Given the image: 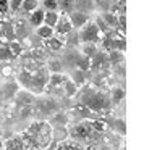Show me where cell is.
I'll list each match as a JSON object with an SVG mask.
<instances>
[{
	"instance_id": "cell-35",
	"label": "cell",
	"mask_w": 144,
	"mask_h": 150,
	"mask_svg": "<svg viewBox=\"0 0 144 150\" xmlns=\"http://www.w3.org/2000/svg\"><path fill=\"white\" fill-rule=\"evenodd\" d=\"M88 150H97V149H88Z\"/></svg>"
},
{
	"instance_id": "cell-14",
	"label": "cell",
	"mask_w": 144,
	"mask_h": 150,
	"mask_svg": "<svg viewBox=\"0 0 144 150\" xmlns=\"http://www.w3.org/2000/svg\"><path fill=\"white\" fill-rule=\"evenodd\" d=\"M5 147L10 149V150H24V144H23L21 136H15V137H11L10 140H7Z\"/></svg>"
},
{
	"instance_id": "cell-9",
	"label": "cell",
	"mask_w": 144,
	"mask_h": 150,
	"mask_svg": "<svg viewBox=\"0 0 144 150\" xmlns=\"http://www.w3.org/2000/svg\"><path fill=\"white\" fill-rule=\"evenodd\" d=\"M36 34H37V37H39V39H42V40H47V39H50V37L55 36L53 28L46 26V24H41V26L36 29Z\"/></svg>"
},
{
	"instance_id": "cell-18",
	"label": "cell",
	"mask_w": 144,
	"mask_h": 150,
	"mask_svg": "<svg viewBox=\"0 0 144 150\" xmlns=\"http://www.w3.org/2000/svg\"><path fill=\"white\" fill-rule=\"evenodd\" d=\"M16 103L20 105V107H26V105H31V103H33V95L28 94V92H20V94H18Z\"/></svg>"
},
{
	"instance_id": "cell-10",
	"label": "cell",
	"mask_w": 144,
	"mask_h": 150,
	"mask_svg": "<svg viewBox=\"0 0 144 150\" xmlns=\"http://www.w3.org/2000/svg\"><path fill=\"white\" fill-rule=\"evenodd\" d=\"M58 11H44V24L50 28H55V24L58 23Z\"/></svg>"
},
{
	"instance_id": "cell-11",
	"label": "cell",
	"mask_w": 144,
	"mask_h": 150,
	"mask_svg": "<svg viewBox=\"0 0 144 150\" xmlns=\"http://www.w3.org/2000/svg\"><path fill=\"white\" fill-rule=\"evenodd\" d=\"M101 18L104 20V23H105V26H107V28H117V24H118V15L112 13V11H104Z\"/></svg>"
},
{
	"instance_id": "cell-30",
	"label": "cell",
	"mask_w": 144,
	"mask_h": 150,
	"mask_svg": "<svg viewBox=\"0 0 144 150\" xmlns=\"http://www.w3.org/2000/svg\"><path fill=\"white\" fill-rule=\"evenodd\" d=\"M10 11L8 8V0H0V15H5Z\"/></svg>"
},
{
	"instance_id": "cell-23",
	"label": "cell",
	"mask_w": 144,
	"mask_h": 150,
	"mask_svg": "<svg viewBox=\"0 0 144 150\" xmlns=\"http://www.w3.org/2000/svg\"><path fill=\"white\" fill-rule=\"evenodd\" d=\"M123 97H125V91H123V89H115L113 94H112V103H113V105L120 103Z\"/></svg>"
},
{
	"instance_id": "cell-1",
	"label": "cell",
	"mask_w": 144,
	"mask_h": 150,
	"mask_svg": "<svg viewBox=\"0 0 144 150\" xmlns=\"http://www.w3.org/2000/svg\"><path fill=\"white\" fill-rule=\"evenodd\" d=\"M21 139L24 144V150L47 149L52 139V129L46 121H36L23 132Z\"/></svg>"
},
{
	"instance_id": "cell-16",
	"label": "cell",
	"mask_w": 144,
	"mask_h": 150,
	"mask_svg": "<svg viewBox=\"0 0 144 150\" xmlns=\"http://www.w3.org/2000/svg\"><path fill=\"white\" fill-rule=\"evenodd\" d=\"M71 82L76 86V87H79V86H83L86 82V74L84 71H81V69H76V71H73L71 74Z\"/></svg>"
},
{
	"instance_id": "cell-13",
	"label": "cell",
	"mask_w": 144,
	"mask_h": 150,
	"mask_svg": "<svg viewBox=\"0 0 144 150\" xmlns=\"http://www.w3.org/2000/svg\"><path fill=\"white\" fill-rule=\"evenodd\" d=\"M105 60H107V55H105L104 52H97L91 58V69H97V68H101V66H104Z\"/></svg>"
},
{
	"instance_id": "cell-6",
	"label": "cell",
	"mask_w": 144,
	"mask_h": 150,
	"mask_svg": "<svg viewBox=\"0 0 144 150\" xmlns=\"http://www.w3.org/2000/svg\"><path fill=\"white\" fill-rule=\"evenodd\" d=\"M73 8L79 13H92L94 11V0H73Z\"/></svg>"
},
{
	"instance_id": "cell-22",
	"label": "cell",
	"mask_w": 144,
	"mask_h": 150,
	"mask_svg": "<svg viewBox=\"0 0 144 150\" xmlns=\"http://www.w3.org/2000/svg\"><path fill=\"white\" fill-rule=\"evenodd\" d=\"M44 11H57L58 10V0H42Z\"/></svg>"
},
{
	"instance_id": "cell-31",
	"label": "cell",
	"mask_w": 144,
	"mask_h": 150,
	"mask_svg": "<svg viewBox=\"0 0 144 150\" xmlns=\"http://www.w3.org/2000/svg\"><path fill=\"white\" fill-rule=\"evenodd\" d=\"M91 127H92V131H101V132H102V131H104L105 129V124L104 123H101V121H92V123H91Z\"/></svg>"
},
{
	"instance_id": "cell-33",
	"label": "cell",
	"mask_w": 144,
	"mask_h": 150,
	"mask_svg": "<svg viewBox=\"0 0 144 150\" xmlns=\"http://www.w3.org/2000/svg\"><path fill=\"white\" fill-rule=\"evenodd\" d=\"M55 145H57V144H50V145H49V147H47V149H46V150H55Z\"/></svg>"
},
{
	"instance_id": "cell-28",
	"label": "cell",
	"mask_w": 144,
	"mask_h": 150,
	"mask_svg": "<svg viewBox=\"0 0 144 150\" xmlns=\"http://www.w3.org/2000/svg\"><path fill=\"white\" fill-rule=\"evenodd\" d=\"M66 44H68V45H76V44H79V36L78 34L68 33L66 34Z\"/></svg>"
},
{
	"instance_id": "cell-7",
	"label": "cell",
	"mask_w": 144,
	"mask_h": 150,
	"mask_svg": "<svg viewBox=\"0 0 144 150\" xmlns=\"http://www.w3.org/2000/svg\"><path fill=\"white\" fill-rule=\"evenodd\" d=\"M73 31V26H71V23H70V20H68V16H60L58 18V23L55 24V28H53V33H57V34H62V36H66L68 33H71Z\"/></svg>"
},
{
	"instance_id": "cell-34",
	"label": "cell",
	"mask_w": 144,
	"mask_h": 150,
	"mask_svg": "<svg viewBox=\"0 0 144 150\" xmlns=\"http://www.w3.org/2000/svg\"><path fill=\"white\" fill-rule=\"evenodd\" d=\"M102 150H110V147H105V149H102Z\"/></svg>"
},
{
	"instance_id": "cell-26",
	"label": "cell",
	"mask_w": 144,
	"mask_h": 150,
	"mask_svg": "<svg viewBox=\"0 0 144 150\" xmlns=\"http://www.w3.org/2000/svg\"><path fill=\"white\" fill-rule=\"evenodd\" d=\"M21 2H23V0H8V8H10V11L16 13L21 8Z\"/></svg>"
},
{
	"instance_id": "cell-36",
	"label": "cell",
	"mask_w": 144,
	"mask_h": 150,
	"mask_svg": "<svg viewBox=\"0 0 144 150\" xmlns=\"http://www.w3.org/2000/svg\"><path fill=\"white\" fill-rule=\"evenodd\" d=\"M0 136H2V131H0Z\"/></svg>"
},
{
	"instance_id": "cell-8",
	"label": "cell",
	"mask_w": 144,
	"mask_h": 150,
	"mask_svg": "<svg viewBox=\"0 0 144 150\" xmlns=\"http://www.w3.org/2000/svg\"><path fill=\"white\" fill-rule=\"evenodd\" d=\"M41 24H44V10L42 8H36L34 11L29 13V26L37 29Z\"/></svg>"
},
{
	"instance_id": "cell-4",
	"label": "cell",
	"mask_w": 144,
	"mask_h": 150,
	"mask_svg": "<svg viewBox=\"0 0 144 150\" xmlns=\"http://www.w3.org/2000/svg\"><path fill=\"white\" fill-rule=\"evenodd\" d=\"M91 132H92L91 123H79V124H76V126L73 127L71 131H70L71 137H75V139H81V140L89 139Z\"/></svg>"
},
{
	"instance_id": "cell-32",
	"label": "cell",
	"mask_w": 144,
	"mask_h": 150,
	"mask_svg": "<svg viewBox=\"0 0 144 150\" xmlns=\"http://www.w3.org/2000/svg\"><path fill=\"white\" fill-rule=\"evenodd\" d=\"M31 115H33V108H31V105H26V107L21 108V118L31 116Z\"/></svg>"
},
{
	"instance_id": "cell-25",
	"label": "cell",
	"mask_w": 144,
	"mask_h": 150,
	"mask_svg": "<svg viewBox=\"0 0 144 150\" xmlns=\"http://www.w3.org/2000/svg\"><path fill=\"white\" fill-rule=\"evenodd\" d=\"M58 8L71 13L73 11V0H58Z\"/></svg>"
},
{
	"instance_id": "cell-19",
	"label": "cell",
	"mask_w": 144,
	"mask_h": 150,
	"mask_svg": "<svg viewBox=\"0 0 144 150\" xmlns=\"http://www.w3.org/2000/svg\"><path fill=\"white\" fill-rule=\"evenodd\" d=\"M97 52L99 50H97V47H96V44H84L83 49H81V53L86 55V57H89V58H92Z\"/></svg>"
},
{
	"instance_id": "cell-29",
	"label": "cell",
	"mask_w": 144,
	"mask_h": 150,
	"mask_svg": "<svg viewBox=\"0 0 144 150\" xmlns=\"http://www.w3.org/2000/svg\"><path fill=\"white\" fill-rule=\"evenodd\" d=\"M49 66H50V69H52L53 73H62V69H63V65L58 62V60H55V62H50Z\"/></svg>"
},
{
	"instance_id": "cell-24",
	"label": "cell",
	"mask_w": 144,
	"mask_h": 150,
	"mask_svg": "<svg viewBox=\"0 0 144 150\" xmlns=\"http://www.w3.org/2000/svg\"><path fill=\"white\" fill-rule=\"evenodd\" d=\"M16 91H18V87H16V84H15V82H8V84H5V87H4V92H5V95H7V97L15 95V94H16Z\"/></svg>"
},
{
	"instance_id": "cell-21",
	"label": "cell",
	"mask_w": 144,
	"mask_h": 150,
	"mask_svg": "<svg viewBox=\"0 0 144 150\" xmlns=\"http://www.w3.org/2000/svg\"><path fill=\"white\" fill-rule=\"evenodd\" d=\"M46 42H47V47H49L50 50H55V52H57V50H60V49L63 47V42H62V40H60L57 36L50 37V39H47Z\"/></svg>"
},
{
	"instance_id": "cell-12",
	"label": "cell",
	"mask_w": 144,
	"mask_h": 150,
	"mask_svg": "<svg viewBox=\"0 0 144 150\" xmlns=\"http://www.w3.org/2000/svg\"><path fill=\"white\" fill-rule=\"evenodd\" d=\"M75 65L78 66V69H81V71H88V69H91V58L89 57H86V55H78L76 57V62H75Z\"/></svg>"
},
{
	"instance_id": "cell-17",
	"label": "cell",
	"mask_w": 144,
	"mask_h": 150,
	"mask_svg": "<svg viewBox=\"0 0 144 150\" xmlns=\"http://www.w3.org/2000/svg\"><path fill=\"white\" fill-rule=\"evenodd\" d=\"M37 4H39L37 0H23L20 10H23L24 13H31V11H34L37 8Z\"/></svg>"
},
{
	"instance_id": "cell-15",
	"label": "cell",
	"mask_w": 144,
	"mask_h": 150,
	"mask_svg": "<svg viewBox=\"0 0 144 150\" xmlns=\"http://www.w3.org/2000/svg\"><path fill=\"white\" fill-rule=\"evenodd\" d=\"M55 150H84L79 144L73 142V140H63V142L57 144Z\"/></svg>"
},
{
	"instance_id": "cell-27",
	"label": "cell",
	"mask_w": 144,
	"mask_h": 150,
	"mask_svg": "<svg viewBox=\"0 0 144 150\" xmlns=\"http://www.w3.org/2000/svg\"><path fill=\"white\" fill-rule=\"evenodd\" d=\"M63 87H65V92H66V95H75V92H76V89H78V87H76V86L75 84H73V82L71 81H65V84H63Z\"/></svg>"
},
{
	"instance_id": "cell-3",
	"label": "cell",
	"mask_w": 144,
	"mask_h": 150,
	"mask_svg": "<svg viewBox=\"0 0 144 150\" xmlns=\"http://www.w3.org/2000/svg\"><path fill=\"white\" fill-rule=\"evenodd\" d=\"M84 103L88 105V108L92 111H101V110H104L105 107H108V100L105 98V95H102V94H92L91 97H86Z\"/></svg>"
},
{
	"instance_id": "cell-2",
	"label": "cell",
	"mask_w": 144,
	"mask_h": 150,
	"mask_svg": "<svg viewBox=\"0 0 144 150\" xmlns=\"http://www.w3.org/2000/svg\"><path fill=\"white\" fill-rule=\"evenodd\" d=\"M78 36H79V40L83 44H96L101 39V31L97 29V26L92 21V23H88L81 28V33Z\"/></svg>"
},
{
	"instance_id": "cell-5",
	"label": "cell",
	"mask_w": 144,
	"mask_h": 150,
	"mask_svg": "<svg viewBox=\"0 0 144 150\" xmlns=\"http://www.w3.org/2000/svg\"><path fill=\"white\" fill-rule=\"evenodd\" d=\"M66 16H68L70 23H71L73 29H81V28L84 26V24H88V23H89V15H86V13H79V11H76V10H73L71 13H68Z\"/></svg>"
},
{
	"instance_id": "cell-20",
	"label": "cell",
	"mask_w": 144,
	"mask_h": 150,
	"mask_svg": "<svg viewBox=\"0 0 144 150\" xmlns=\"http://www.w3.org/2000/svg\"><path fill=\"white\" fill-rule=\"evenodd\" d=\"M8 52H10L11 57H20L21 52H23V47H21L20 42H15V40H11V42L8 44Z\"/></svg>"
}]
</instances>
